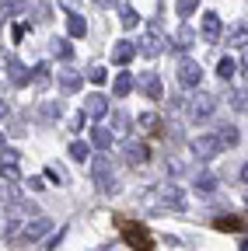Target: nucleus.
Here are the masks:
<instances>
[{
  "instance_id": "5701e85b",
  "label": "nucleus",
  "mask_w": 248,
  "mask_h": 251,
  "mask_svg": "<svg viewBox=\"0 0 248 251\" xmlns=\"http://www.w3.org/2000/svg\"><path fill=\"white\" fill-rule=\"evenodd\" d=\"M53 52H56L59 59H70V56H74V46H70L67 39H53Z\"/></svg>"
},
{
  "instance_id": "4be33fe9",
  "label": "nucleus",
  "mask_w": 248,
  "mask_h": 251,
  "mask_svg": "<svg viewBox=\"0 0 248 251\" xmlns=\"http://www.w3.org/2000/svg\"><path fill=\"white\" fill-rule=\"evenodd\" d=\"M217 136H220V147H234V143L241 140V133L234 129V126H224V129L217 133Z\"/></svg>"
},
{
  "instance_id": "f3484780",
  "label": "nucleus",
  "mask_w": 248,
  "mask_h": 251,
  "mask_svg": "<svg viewBox=\"0 0 248 251\" xmlns=\"http://www.w3.org/2000/svg\"><path fill=\"white\" fill-rule=\"evenodd\" d=\"M4 67H7V74H11V80H14L18 87H21V84H28V70L21 67V63H18V59H7V63H4Z\"/></svg>"
},
{
  "instance_id": "473e14b6",
  "label": "nucleus",
  "mask_w": 248,
  "mask_h": 251,
  "mask_svg": "<svg viewBox=\"0 0 248 251\" xmlns=\"http://www.w3.org/2000/svg\"><path fill=\"white\" fill-rule=\"evenodd\" d=\"M32 80H35V87L42 91V87H46V80H49V70H46V67H39V70L32 74Z\"/></svg>"
},
{
  "instance_id": "9b49d317",
  "label": "nucleus",
  "mask_w": 248,
  "mask_h": 251,
  "mask_svg": "<svg viewBox=\"0 0 248 251\" xmlns=\"http://www.w3.org/2000/svg\"><path fill=\"white\" fill-rule=\"evenodd\" d=\"M199 35H203L206 42H220V18H217L213 11H206V14H203V28H199Z\"/></svg>"
},
{
  "instance_id": "1a4fd4ad",
  "label": "nucleus",
  "mask_w": 248,
  "mask_h": 251,
  "mask_svg": "<svg viewBox=\"0 0 248 251\" xmlns=\"http://www.w3.org/2000/svg\"><path fill=\"white\" fill-rule=\"evenodd\" d=\"M137 84H140V91L147 94V98H154V101L165 98V84H161V77H158V74H143Z\"/></svg>"
},
{
  "instance_id": "c9c22d12",
  "label": "nucleus",
  "mask_w": 248,
  "mask_h": 251,
  "mask_svg": "<svg viewBox=\"0 0 248 251\" xmlns=\"http://www.w3.org/2000/svg\"><path fill=\"white\" fill-rule=\"evenodd\" d=\"M4 168H18V153L11 147H4Z\"/></svg>"
},
{
  "instance_id": "bb28decb",
  "label": "nucleus",
  "mask_w": 248,
  "mask_h": 251,
  "mask_svg": "<svg viewBox=\"0 0 248 251\" xmlns=\"http://www.w3.org/2000/svg\"><path fill=\"white\" fill-rule=\"evenodd\" d=\"M193 42H196V35H193V28H182L178 35H175V46H178V49H189Z\"/></svg>"
},
{
  "instance_id": "f704fd0d",
  "label": "nucleus",
  "mask_w": 248,
  "mask_h": 251,
  "mask_svg": "<svg viewBox=\"0 0 248 251\" xmlns=\"http://www.w3.org/2000/svg\"><path fill=\"white\" fill-rule=\"evenodd\" d=\"M231 42H234V46H248V28H234Z\"/></svg>"
},
{
  "instance_id": "2f4dec72",
  "label": "nucleus",
  "mask_w": 248,
  "mask_h": 251,
  "mask_svg": "<svg viewBox=\"0 0 248 251\" xmlns=\"http://www.w3.org/2000/svg\"><path fill=\"white\" fill-rule=\"evenodd\" d=\"M84 119H87L84 112H77V115H70V122H67V126H70V133H81V129H84Z\"/></svg>"
},
{
  "instance_id": "ddd939ff",
  "label": "nucleus",
  "mask_w": 248,
  "mask_h": 251,
  "mask_svg": "<svg viewBox=\"0 0 248 251\" xmlns=\"http://www.w3.org/2000/svg\"><path fill=\"white\" fill-rule=\"evenodd\" d=\"M59 91H63V94H77L81 91V74L63 67V74H59Z\"/></svg>"
},
{
  "instance_id": "9d476101",
  "label": "nucleus",
  "mask_w": 248,
  "mask_h": 251,
  "mask_svg": "<svg viewBox=\"0 0 248 251\" xmlns=\"http://www.w3.org/2000/svg\"><path fill=\"white\" fill-rule=\"evenodd\" d=\"M53 230V220L49 216H39V220H32V224H25V241H42V234H49Z\"/></svg>"
},
{
  "instance_id": "0eeeda50",
  "label": "nucleus",
  "mask_w": 248,
  "mask_h": 251,
  "mask_svg": "<svg viewBox=\"0 0 248 251\" xmlns=\"http://www.w3.org/2000/svg\"><path fill=\"white\" fill-rule=\"evenodd\" d=\"M213 108H217V101H213V94H196V101H193V108H189V115H193V122H203L206 115H213Z\"/></svg>"
},
{
  "instance_id": "58836bf2",
  "label": "nucleus",
  "mask_w": 248,
  "mask_h": 251,
  "mask_svg": "<svg viewBox=\"0 0 248 251\" xmlns=\"http://www.w3.org/2000/svg\"><path fill=\"white\" fill-rule=\"evenodd\" d=\"M241 251H248V237H245V241H241Z\"/></svg>"
},
{
  "instance_id": "4c0bfd02",
  "label": "nucleus",
  "mask_w": 248,
  "mask_h": 251,
  "mask_svg": "<svg viewBox=\"0 0 248 251\" xmlns=\"http://www.w3.org/2000/svg\"><path fill=\"white\" fill-rule=\"evenodd\" d=\"M95 4H102V7H115V0H95Z\"/></svg>"
},
{
  "instance_id": "f8f14e48",
  "label": "nucleus",
  "mask_w": 248,
  "mask_h": 251,
  "mask_svg": "<svg viewBox=\"0 0 248 251\" xmlns=\"http://www.w3.org/2000/svg\"><path fill=\"white\" fill-rule=\"evenodd\" d=\"M133 56H137V46H133L130 39H119V42H115V49H112V59L119 63V67H126V63H130Z\"/></svg>"
},
{
  "instance_id": "393cba45",
  "label": "nucleus",
  "mask_w": 248,
  "mask_h": 251,
  "mask_svg": "<svg viewBox=\"0 0 248 251\" xmlns=\"http://www.w3.org/2000/svg\"><path fill=\"white\" fill-rule=\"evenodd\" d=\"M87 153H91V147H87V143H81V140H74V143H70V157H74V161H81V164H84V161H87Z\"/></svg>"
},
{
  "instance_id": "6ab92c4d",
  "label": "nucleus",
  "mask_w": 248,
  "mask_h": 251,
  "mask_svg": "<svg viewBox=\"0 0 248 251\" xmlns=\"http://www.w3.org/2000/svg\"><path fill=\"white\" fill-rule=\"evenodd\" d=\"M234 74H238V63H234L231 56H224L220 63H217V77H220V80H231Z\"/></svg>"
},
{
  "instance_id": "aec40b11",
  "label": "nucleus",
  "mask_w": 248,
  "mask_h": 251,
  "mask_svg": "<svg viewBox=\"0 0 248 251\" xmlns=\"http://www.w3.org/2000/svg\"><path fill=\"white\" fill-rule=\"evenodd\" d=\"M119 21H122V28H137L140 25V14L126 4V7H119Z\"/></svg>"
},
{
  "instance_id": "2eb2a0df",
  "label": "nucleus",
  "mask_w": 248,
  "mask_h": 251,
  "mask_svg": "<svg viewBox=\"0 0 248 251\" xmlns=\"http://www.w3.org/2000/svg\"><path fill=\"white\" fill-rule=\"evenodd\" d=\"M91 143H95V147L105 153V150L112 147V133L105 129V126H91Z\"/></svg>"
},
{
  "instance_id": "dca6fc26",
  "label": "nucleus",
  "mask_w": 248,
  "mask_h": 251,
  "mask_svg": "<svg viewBox=\"0 0 248 251\" xmlns=\"http://www.w3.org/2000/svg\"><path fill=\"white\" fill-rule=\"evenodd\" d=\"M67 31H70V39H84L87 35V21L81 14H70L67 18Z\"/></svg>"
},
{
  "instance_id": "cd10ccee",
  "label": "nucleus",
  "mask_w": 248,
  "mask_h": 251,
  "mask_svg": "<svg viewBox=\"0 0 248 251\" xmlns=\"http://www.w3.org/2000/svg\"><path fill=\"white\" fill-rule=\"evenodd\" d=\"M245 224H241V220L238 216H220V220H217V230H241Z\"/></svg>"
},
{
  "instance_id": "f03ea898",
  "label": "nucleus",
  "mask_w": 248,
  "mask_h": 251,
  "mask_svg": "<svg viewBox=\"0 0 248 251\" xmlns=\"http://www.w3.org/2000/svg\"><path fill=\"white\" fill-rule=\"evenodd\" d=\"M189 150H193V157H196V161H213V157L220 153V136L203 133V136H196V140L189 143Z\"/></svg>"
},
{
  "instance_id": "a878e982",
  "label": "nucleus",
  "mask_w": 248,
  "mask_h": 251,
  "mask_svg": "<svg viewBox=\"0 0 248 251\" xmlns=\"http://www.w3.org/2000/svg\"><path fill=\"white\" fill-rule=\"evenodd\" d=\"M196 188H199V192H213V188H217V178H213L210 171H203V175L196 178Z\"/></svg>"
},
{
  "instance_id": "f257e3e1",
  "label": "nucleus",
  "mask_w": 248,
  "mask_h": 251,
  "mask_svg": "<svg viewBox=\"0 0 248 251\" xmlns=\"http://www.w3.org/2000/svg\"><path fill=\"white\" fill-rule=\"evenodd\" d=\"M115 227L122 234V241H126L133 251H150L154 248V237L147 234L143 224H137V220H126V216H115Z\"/></svg>"
},
{
  "instance_id": "6e6552de",
  "label": "nucleus",
  "mask_w": 248,
  "mask_h": 251,
  "mask_svg": "<svg viewBox=\"0 0 248 251\" xmlns=\"http://www.w3.org/2000/svg\"><path fill=\"white\" fill-rule=\"evenodd\" d=\"M140 52H143V56H158V52H165V39H161L158 25H150V28H147V39L140 42Z\"/></svg>"
},
{
  "instance_id": "7ed1b4c3",
  "label": "nucleus",
  "mask_w": 248,
  "mask_h": 251,
  "mask_svg": "<svg viewBox=\"0 0 248 251\" xmlns=\"http://www.w3.org/2000/svg\"><path fill=\"white\" fill-rule=\"evenodd\" d=\"M91 178L98 181L102 192H109V196L115 192V181H112V164H109V157H105V153H98L95 161H91Z\"/></svg>"
},
{
  "instance_id": "c756f323",
  "label": "nucleus",
  "mask_w": 248,
  "mask_h": 251,
  "mask_svg": "<svg viewBox=\"0 0 248 251\" xmlns=\"http://www.w3.org/2000/svg\"><path fill=\"white\" fill-rule=\"evenodd\" d=\"M112 129H115V133H126V129H130V115L115 112V119H112Z\"/></svg>"
},
{
  "instance_id": "412c9836",
  "label": "nucleus",
  "mask_w": 248,
  "mask_h": 251,
  "mask_svg": "<svg viewBox=\"0 0 248 251\" xmlns=\"http://www.w3.org/2000/svg\"><path fill=\"white\" fill-rule=\"evenodd\" d=\"M227 101H231L234 112H248V91H231V94H227Z\"/></svg>"
},
{
  "instance_id": "39448f33",
  "label": "nucleus",
  "mask_w": 248,
  "mask_h": 251,
  "mask_svg": "<svg viewBox=\"0 0 248 251\" xmlns=\"http://www.w3.org/2000/svg\"><path fill=\"white\" fill-rule=\"evenodd\" d=\"M122 157H126V164L143 168V164L150 161V147H147V143H140V140H130L126 147H122Z\"/></svg>"
},
{
  "instance_id": "423d86ee",
  "label": "nucleus",
  "mask_w": 248,
  "mask_h": 251,
  "mask_svg": "<svg viewBox=\"0 0 248 251\" xmlns=\"http://www.w3.org/2000/svg\"><path fill=\"white\" fill-rule=\"evenodd\" d=\"M178 80H182L185 87H196V84L203 80V67H199V63H193V59H182V63H178Z\"/></svg>"
},
{
  "instance_id": "b1692460",
  "label": "nucleus",
  "mask_w": 248,
  "mask_h": 251,
  "mask_svg": "<svg viewBox=\"0 0 248 251\" xmlns=\"http://www.w3.org/2000/svg\"><path fill=\"white\" fill-rule=\"evenodd\" d=\"M199 7V0H178V4H175V11H178V18L185 21V18H193V11Z\"/></svg>"
},
{
  "instance_id": "4468645a",
  "label": "nucleus",
  "mask_w": 248,
  "mask_h": 251,
  "mask_svg": "<svg viewBox=\"0 0 248 251\" xmlns=\"http://www.w3.org/2000/svg\"><path fill=\"white\" fill-rule=\"evenodd\" d=\"M109 112V101L102 98V94H87V101H84V115H91V119H102Z\"/></svg>"
},
{
  "instance_id": "e433bc0d",
  "label": "nucleus",
  "mask_w": 248,
  "mask_h": 251,
  "mask_svg": "<svg viewBox=\"0 0 248 251\" xmlns=\"http://www.w3.org/2000/svg\"><path fill=\"white\" fill-rule=\"evenodd\" d=\"M238 178H241V181H245V185H248V164H245V168H241V171H238Z\"/></svg>"
},
{
  "instance_id": "a211bd4d",
  "label": "nucleus",
  "mask_w": 248,
  "mask_h": 251,
  "mask_svg": "<svg viewBox=\"0 0 248 251\" xmlns=\"http://www.w3.org/2000/svg\"><path fill=\"white\" fill-rule=\"evenodd\" d=\"M112 91L119 94V98H122V94H130V91H133V77H130L126 70H119V77L112 80Z\"/></svg>"
},
{
  "instance_id": "7c9ffc66",
  "label": "nucleus",
  "mask_w": 248,
  "mask_h": 251,
  "mask_svg": "<svg viewBox=\"0 0 248 251\" xmlns=\"http://www.w3.org/2000/svg\"><path fill=\"white\" fill-rule=\"evenodd\" d=\"M46 178H53L56 185H63V181H67V171H59L56 164H49V168H46Z\"/></svg>"
},
{
  "instance_id": "72a5a7b5",
  "label": "nucleus",
  "mask_w": 248,
  "mask_h": 251,
  "mask_svg": "<svg viewBox=\"0 0 248 251\" xmlns=\"http://www.w3.org/2000/svg\"><path fill=\"white\" fill-rule=\"evenodd\" d=\"M87 77H91V84H105V77H109V74H105V67H91V74H87Z\"/></svg>"
},
{
  "instance_id": "c85d7f7f",
  "label": "nucleus",
  "mask_w": 248,
  "mask_h": 251,
  "mask_svg": "<svg viewBox=\"0 0 248 251\" xmlns=\"http://www.w3.org/2000/svg\"><path fill=\"white\" fill-rule=\"evenodd\" d=\"M137 122L143 126V129H147V133H154V129H158V122H161V119H158V115H154V112H143V115H140Z\"/></svg>"
},
{
  "instance_id": "20e7f679",
  "label": "nucleus",
  "mask_w": 248,
  "mask_h": 251,
  "mask_svg": "<svg viewBox=\"0 0 248 251\" xmlns=\"http://www.w3.org/2000/svg\"><path fill=\"white\" fill-rule=\"evenodd\" d=\"M158 206L161 209H175V213H182L185 209V192H182V188L178 185H161V192H158Z\"/></svg>"
}]
</instances>
